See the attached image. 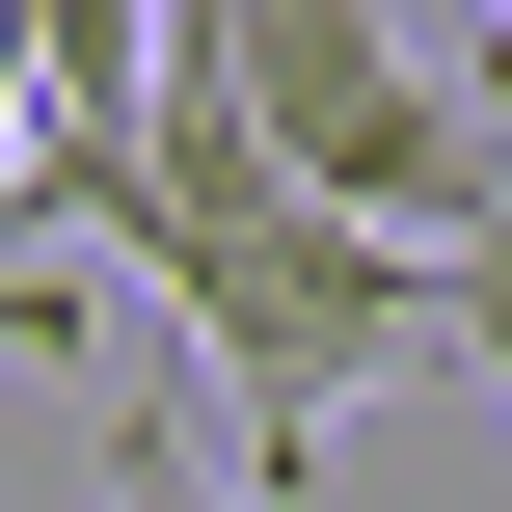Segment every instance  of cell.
I'll return each instance as SVG.
<instances>
[{
  "mask_svg": "<svg viewBox=\"0 0 512 512\" xmlns=\"http://www.w3.org/2000/svg\"><path fill=\"white\" fill-rule=\"evenodd\" d=\"M108 270H162V324L243 378V486L270 512H297V459L432 351V243H378V216H324V189H135Z\"/></svg>",
  "mask_w": 512,
  "mask_h": 512,
  "instance_id": "obj_1",
  "label": "cell"
},
{
  "mask_svg": "<svg viewBox=\"0 0 512 512\" xmlns=\"http://www.w3.org/2000/svg\"><path fill=\"white\" fill-rule=\"evenodd\" d=\"M216 27V81H243V162L270 189H324V216H378V243H432V216H486V108L405 54V0H189Z\"/></svg>",
  "mask_w": 512,
  "mask_h": 512,
  "instance_id": "obj_2",
  "label": "cell"
},
{
  "mask_svg": "<svg viewBox=\"0 0 512 512\" xmlns=\"http://www.w3.org/2000/svg\"><path fill=\"white\" fill-rule=\"evenodd\" d=\"M432 324H459V378L512 405V189H486V216H432Z\"/></svg>",
  "mask_w": 512,
  "mask_h": 512,
  "instance_id": "obj_3",
  "label": "cell"
},
{
  "mask_svg": "<svg viewBox=\"0 0 512 512\" xmlns=\"http://www.w3.org/2000/svg\"><path fill=\"white\" fill-rule=\"evenodd\" d=\"M81 512H270V486H243V459H189L162 405H108V486H81Z\"/></svg>",
  "mask_w": 512,
  "mask_h": 512,
  "instance_id": "obj_4",
  "label": "cell"
},
{
  "mask_svg": "<svg viewBox=\"0 0 512 512\" xmlns=\"http://www.w3.org/2000/svg\"><path fill=\"white\" fill-rule=\"evenodd\" d=\"M486 27H512V0H486Z\"/></svg>",
  "mask_w": 512,
  "mask_h": 512,
  "instance_id": "obj_5",
  "label": "cell"
}]
</instances>
